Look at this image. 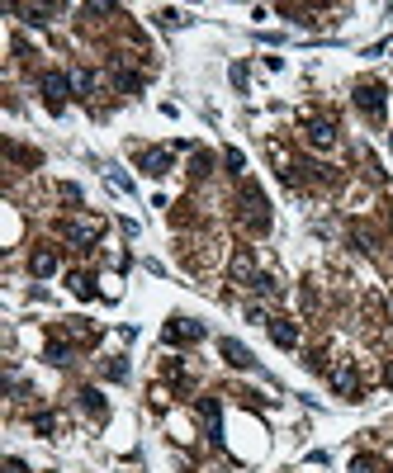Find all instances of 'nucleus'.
Here are the masks:
<instances>
[{
	"label": "nucleus",
	"mask_w": 393,
	"mask_h": 473,
	"mask_svg": "<svg viewBox=\"0 0 393 473\" xmlns=\"http://www.w3.org/2000/svg\"><path fill=\"white\" fill-rule=\"evenodd\" d=\"M242 222L252 232H270V213H266V194L256 185H242Z\"/></svg>",
	"instance_id": "nucleus-1"
},
{
	"label": "nucleus",
	"mask_w": 393,
	"mask_h": 473,
	"mask_svg": "<svg viewBox=\"0 0 393 473\" xmlns=\"http://www.w3.org/2000/svg\"><path fill=\"white\" fill-rule=\"evenodd\" d=\"M62 236H66V241H76V251H90L95 236H100V218H71V222H62Z\"/></svg>",
	"instance_id": "nucleus-2"
},
{
	"label": "nucleus",
	"mask_w": 393,
	"mask_h": 473,
	"mask_svg": "<svg viewBox=\"0 0 393 473\" xmlns=\"http://www.w3.org/2000/svg\"><path fill=\"white\" fill-rule=\"evenodd\" d=\"M66 90H71V76H62V71H47L43 76V100H47V109L52 114L66 109Z\"/></svg>",
	"instance_id": "nucleus-3"
},
{
	"label": "nucleus",
	"mask_w": 393,
	"mask_h": 473,
	"mask_svg": "<svg viewBox=\"0 0 393 473\" xmlns=\"http://www.w3.org/2000/svg\"><path fill=\"white\" fill-rule=\"evenodd\" d=\"M356 104H360L370 119H384V85H375V80H365V85H356Z\"/></svg>",
	"instance_id": "nucleus-4"
},
{
	"label": "nucleus",
	"mask_w": 393,
	"mask_h": 473,
	"mask_svg": "<svg viewBox=\"0 0 393 473\" xmlns=\"http://www.w3.org/2000/svg\"><path fill=\"white\" fill-rule=\"evenodd\" d=\"M161 336H166L171 346H180V341H204V327H199V322H185V317H171Z\"/></svg>",
	"instance_id": "nucleus-5"
},
{
	"label": "nucleus",
	"mask_w": 393,
	"mask_h": 473,
	"mask_svg": "<svg viewBox=\"0 0 393 473\" xmlns=\"http://www.w3.org/2000/svg\"><path fill=\"white\" fill-rule=\"evenodd\" d=\"M199 417H204V426H209V441L218 445L223 441V407H218V397H199Z\"/></svg>",
	"instance_id": "nucleus-6"
},
{
	"label": "nucleus",
	"mask_w": 393,
	"mask_h": 473,
	"mask_svg": "<svg viewBox=\"0 0 393 473\" xmlns=\"http://www.w3.org/2000/svg\"><path fill=\"white\" fill-rule=\"evenodd\" d=\"M270 336H275V346H284V350L299 346V327H294V322H284V317H275V322H270Z\"/></svg>",
	"instance_id": "nucleus-7"
},
{
	"label": "nucleus",
	"mask_w": 393,
	"mask_h": 473,
	"mask_svg": "<svg viewBox=\"0 0 393 473\" xmlns=\"http://www.w3.org/2000/svg\"><path fill=\"white\" fill-rule=\"evenodd\" d=\"M228 270H233V280H237V284H256V275H261V270H256V261H252L247 251H237Z\"/></svg>",
	"instance_id": "nucleus-8"
},
{
	"label": "nucleus",
	"mask_w": 393,
	"mask_h": 473,
	"mask_svg": "<svg viewBox=\"0 0 393 473\" xmlns=\"http://www.w3.org/2000/svg\"><path fill=\"white\" fill-rule=\"evenodd\" d=\"M223 360H228V364H233V369H252V350H247V346H242V341H223Z\"/></svg>",
	"instance_id": "nucleus-9"
},
{
	"label": "nucleus",
	"mask_w": 393,
	"mask_h": 473,
	"mask_svg": "<svg viewBox=\"0 0 393 473\" xmlns=\"http://www.w3.org/2000/svg\"><path fill=\"white\" fill-rule=\"evenodd\" d=\"M308 142H313V147H336V128H332L327 119H317V124H308Z\"/></svg>",
	"instance_id": "nucleus-10"
},
{
	"label": "nucleus",
	"mask_w": 393,
	"mask_h": 473,
	"mask_svg": "<svg viewBox=\"0 0 393 473\" xmlns=\"http://www.w3.org/2000/svg\"><path fill=\"white\" fill-rule=\"evenodd\" d=\"M142 171H147V175H166V171H171V152H166V147L147 152V157H142Z\"/></svg>",
	"instance_id": "nucleus-11"
},
{
	"label": "nucleus",
	"mask_w": 393,
	"mask_h": 473,
	"mask_svg": "<svg viewBox=\"0 0 393 473\" xmlns=\"http://www.w3.org/2000/svg\"><path fill=\"white\" fill-rule=\"evenodd\" d=\"M29 270H33V275H38V280H47V275L57 270V256H52V251H47V246H43V251H33V256H29Z\"/></svg>",
	"instance_id": "nucleus-12"
},
{
	"label": "nucleus",
	"mask_w": 393,
	"mask_h": 473,
	"mask_svg": "<svg viewBox=\"0 0 393 473\" xmlns=\"http://www.w3.org/2000/svg\"><path fill=\"white\" fill-rule=\"evenodd\" d=\"M332 388H336V393H346L351 402L360 397V388H356V374H351V369H332Z\"/></svg>",
	"instance_id": "nucleus-13"
},
{
	"label": "nucleus",
	"mask_w": 393,
	"mask_h": 473,
	"mask_svg": "<svg viewBox=\"0 0 393 473\" xmlns=\"http://www.w3.org/2000/svg\"><path fill=\"white\" fill-rule=\"evenodd\" d=\"M66 284H71V294H76V299H95L90 275H76V270H71V275H66Z\"/></svg>",
	"instance_id": "nucleus-14"
},
{
	"label": "nucleus",
	"mask_w": 393,
	"mask_h": 473,
	"mask_svg": "<svg viewBox=\"0 0 393 473\" xmlns=\"http://www.w3.org/2000/svg\"><path fill=\"white\" fill-rule=\"evenodd\" d=\"M10 10H15V15H24L29 24H47V15H52L47 5H10Z\"/></svg>",
	"instance_id": "nucleus-15"
},
{
	"label": "nucleus",
	"mask_w": 393,
	"mask_h": 473,
	"mask_svg": "<svg viewBox=\"0 0 393 473\" xmlns=\"http://www.w3.org/2000/svg\"><path fill=\"white\" fill-rule=\"evenodd\" d=\"M81 407L90 412V417H105V397L95 393V388H81Z\"/></svg>",
	"instance_id": "nucleus-16"
},
{
	"label": "nucleus",
	"mask_w": 393,
	"mask_h": 473,
	"mask_svg": "<svg viewBox=\"0 0 393 473\" xmlns=\"http://www.w3.org/2000/svg\"><path fill=\"white\" fill-rule=\"evenodd\" d=\"M71 90H76V95H90L95 90V76H90V71H71Z\"/></svg>",
	"instance_id": "nucleus-17"
},
{
	"label": "nucleus",
	"mask_w": 393,
	"mask_h": 473,
	"mask_svg": "<svg viewBox=\"0 0 393 473\" xmlns=\"http://www.w3.org/2000/svg\"><path fill=\"white\" fill-rule=\"evenodd\" d=\"M252 289H256V294H275V299H280V280H275V275H256Z\"/></svg>",
	"instance_id": "nucleus-18"
},
{
	"label": "nucleus",
	"mask_w": 393,
	"mask_h": 473,
	"mask_svg": "<svg viewBox=\"0 0 393 473\" xmlns=\"http://www.w3.org/2000/svg\"><path fill=\"white\" fill-rule=\"evenodd\" d=\"M47 360H52V364H71V346L52 341V346H47Z\"/></svg>",
	"instance_id": "nucleus-19"
},
{
	"label": "nucleus",
	"mask_w": 393,
	"mask_h": 473,
	"mask_svg": "<svg viewBox=\"0 0 393 473\" xmlns=\"http://www.w3.org/2000/svg\"><path fill=\"white\" fill-rule=\"evenodd\" d=\"M33 431H38V436H52V431H57V417H52V412L33 417Z\"/></svg>",
	"instance_id": "nucleus-20"
},
{
	"label": "nucleus",
	"mask_w": 393,
	"mask_h": 473,
	"mask_svg": "<svg viewBox=\"0 0 393 473\" xmlns=\"http://www.w3.org/2000/svg\"><path fill=\"white\" fill-rule=\"evenodd\" d=\"M209 166H213V157H209V152H194V161H189V175H209Z\"/></svg>",
	"instance_id": "nucleus-21"
},
{
	"label": "nucleus",
	"mask_w": 393,
	"mask_h": 473,
	"mask_svg": "<svg viewBox=\"0 0 393 473\" xmlns=\"http://www.w3.org/2000/svg\"><path fill=\"white\" fill-rule=\"evenodd\" d=\"M105 378H128V364L124 360H110V364H105Z\"/></svg>",
	"instance_id": "nucleus-22"
},
{
	"label": "nucleus",
	"mask_w": 393,
	"mask_h": 473,
	"mask_svg": "<svg viewBox=\"0 0 393 473\" xmlns=\"http://www.w3.org/2000/svg\"><path fill=\"white\" fill-rule=\"evenodd\" d=\"M351 473H375V459H370V455H360L356 464H351Z\"/></svg>",
	"instance_id": "nucleus-23"
},
{
	"label": "nucleus",
	"mask_w": 393,
	"mask_h": 473,
	"mask_svg": "<svg viewBox=\"0 0 393 473\" xmlns=\"http://www.w3.org/2000/svg\"><path fill=\"white\" fill-rule=\"evenodd\" d=\"M228 166H233V171H242V166H247V157H242L237 147H228Z\"/></svg>",
	"instance_id": "nucleus-24"
},
{
	"label": "nucleus",
	"mask_w": 393,
	"mask_h": 473,
	"mask_svg": "<svg viewBox=\"0 0 393 473\" xmlns=\"http://www.w3.org/2000/svg\"><path fill=\"white\" fill-rule=\"evenodd\" d=\"M5 473H29V469H24V459H5Z\"/></svg>",
	"instance_id": "nucleus-25"
},
{
	"label": "nucleus",
	"mask_w": 393,
	"mask_h": 473,
	"mask_svg": "<svg viewBox=\"0 0 393 473\" xmlns=\"http://www.w3.org/2000/svg\"><path fill=\"white\" fill-rule=\"evenodd\" d=\"M389 227H393V208H389Z\"/></svg>",
	"instance_id": "nucleus-26"
},
{
	"label": "nucleus",
	"mask_w": 393,
	"mask_h": 473,
	"mask_svg": "<svg viewBox=\"0 0 393 473\" xmlns=\"http://www.w3.org/2000/svg\"><path fill=\"white\" fill-rule=\"evenodd\" d=\"M389 142H393V138H389Z\"/></svg>",
	"instance_id": "nucleus-27"
}]
</instances>
